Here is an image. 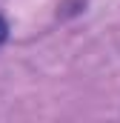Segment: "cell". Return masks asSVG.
I'll return each instance as SVG.
<instances>
[{
    "instance_id": "6da1fadb",
    "label": "cell",
    "mask_w": 120,
    "mask_h": 123,
    "mask_svg": "<svg viewBox=\"0 0 120 123\" xmlns=\"http://www.w3.org/2000/svg\"><path fill=\"white\" fill-rule=\"evenodd\" d=\"M6 40H9V20L0 14V46H3Z\"/></svg>"
}]
</instances>
